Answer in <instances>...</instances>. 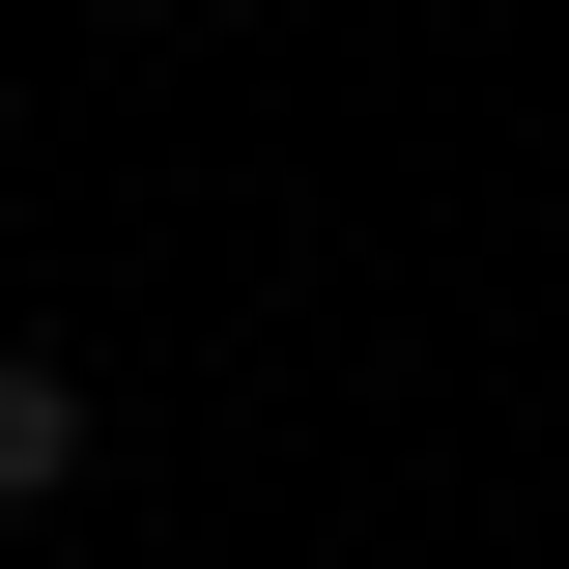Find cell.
<instances>
[{"mask_svg":"<svg viewBox=\"0 0 569 569\" xmlns=\"http://www.w3.org/2000/svg\"><path fill=\"white\" fill-rule=\"evenodd\" d=\"M58 485H86V370H58V342H0V512H58Z\"/></svg>","mask_w":569,"mask_h":569,"instance_id":"obj_1","label":"cell"}]
</instances>
